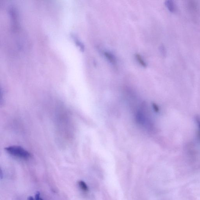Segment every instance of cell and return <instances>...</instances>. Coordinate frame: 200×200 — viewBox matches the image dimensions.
Here are the masks:
<instances>
[{
	"label": "cell",
	"instance_id": "3",
	"mask_svg": "<svg viewBox=\"0 0 200 200\" xmlns=\"http://www.w3.org/2000/svg\"><path fill=\"white\" fill-rule=\"evenodd\" d=\"M105 55L107 59H108V60L112 64H114L115 63V59L114 56L111 54L108 53V52H105Z\"/></svg>",
	"mask_w": 200,
	"mask_h": 200
},
{
	"label": "cell",
	"instance_id": "1",
	"mask_svg": "<svg viewBox=\"0 0 200 200\" xmlns=\"http://www.w3.org/2000/svg\"><path fill=\"white\" fill-rule=\"evenodd\" d=\"M5 149L9 154L14 156L25 159L29 158L31 156L30 154L28 151L20 146H9Z\"/></svg>",
	"mask_w": 200,
	"mask_h": 200
},
{
	"label": "cell",
	"instance_id": "8",
	"mask_svg": "<svg viewBox=\"0 0 200 200\" xmlns=\"http://www.w3.org/2000/svg\"><path fill=\"white\" fill-rule=\"evenodd\" d=\"M197 121L198 125H199V128L200 133V120L199 119H198L197 120Z\"/></svg>",
	"mask_w": 200,
	"mask_h": 200
},
{
	"label": "cell",
	"instance_id": "6",
	"mask_svg": "<svg viewBox=\"0 0 200 200\" xmlns=\"http://www.w3.org/2000/svg\"><path fill=\"white\" fill-rule=\"evenodd\" d=\"M35 200H43L42 198H40V193L39 192H37L35 195Z\"/></svg>",
	"mask_w": 200,
	"mask_h": 200
},
{
	"label": "cell",
	"instance_id": "4",
	"mask_svg": "<svg viewBox=\"0 0 200 200\" xmlns=\"http://www.w3.org/2000/svg\"><path fill=\"white\" fill-rule=\"evenodd\" d=\"M78 185L80 188L82 190L85 192H87L89 190V188L86 185L85 182H83V181H80L78 182Z\"/></svg>",
	"mask_w": 200,
	"mask_h": 200
},
{
	"label": "cell",
	"instance_id": "5",
	"mask_svg": "<svg viewBox=\"0 0 200 200\" xmlns=\"http://www.w3.org/2000/svg\"><path fill=\"white\" fill-rule=\"evenodd\" d=\"M135 57H136V58L138 62L141 64V66H142L143 67H146V66H147V64H146L145 61H144V59L141 57V55L139 54H136V55H135Z\"/></svg>",
	"mask_w": 200,
	"mask_h": 200
},
{
	"label": "cell",
	"instance_id": "2",
	"mask_svg": "<svg viewBox=\"0 0 200 200\" xmlns=\"http://www.w3.org/2000/svg\"><path fill=\"white\" fill-rule=\"evenodd\" d=\"M165 4L170 12H174L175 11L176 6L174 2L171 0H168L165 1Z\"/></svg>",
	"mask_w": 200,
	"mask_h": 200
},
{
	"label": "cell",
	"instance_id": "7",
	"mask_svg": "<svg viewBox=\"0 0 200 200\" xmlns=\"http://www.w3.org/2000/svg\"><path fill=\"white\" fill-rule=\"evenodd\" d=\"M28 200H34L32 196H29L28 198Z\"/></svg>",
	"mask_w": 200,
	"mask_h": 200
}]
</instances>
